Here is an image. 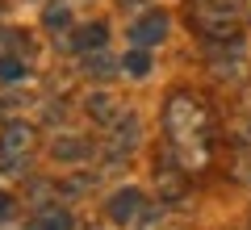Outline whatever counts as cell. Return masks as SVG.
<instances>
[{
	"instance_id": "5b68a950",
	"label": "cell",
	"mask_w": 251,
	"mask_h": 230,
	"mask_svg": "<svg viewBox=\"0 0 251 230\" xmlns=\"http://www.w3.org/2000/svg\"><path fill=\"white\" fill-rule=\"evenodd\" d=\"M126 67H130V71H147V67H151V59H147V54H130Z\"/></svg>"
},
{
	"instance_id": "7a4b0ae2",
	"label": "cell",
	"mask_w": 251,
	"mask_h": 230,
	"mask_svg": "<svg viewBox=\"0 0 251 230\" xmlns=\"http://www.w3.org/2000/svg\"><path fill=\"white\" fill-rule=\"evenodd\" d=\"M163 34H168V17H163V13H155V17H147V21H138V26H134V42L138 46L159 42Z\"/></svg>"
},
{
	"instance_id": "3957f363",
	"label": "cell",
	"mask_w": 251,
	"mask_h": 230,
	"mask_svg": "<svg viewBox=\"0 0 251 230\" xmlns=\"http://www.w3.org/2000/svg\"><path fill=\"white\" fill-rule=\"evenodd\" d=\"M134 209H138V193H130V188L117 193L113 201H109V213H113L117 222H130V218H134Z\"/></svg>"
},
{
	"instance_id": "6da1fadb",
	"label": "cell",
	"mask_w": 251,
	"mask_h": 230,
	"mask_svg": "<svg viewBox=\"0 0 251 230\" xmlns=\"http://www.w3.org/2000/svg\"><path fill=\"white\" fill-rule=\"evenodd\" d=\"M197 26L205 29V34H214V38H226V34H234V26H239V13H234L230 0H205V4L197 9Z\"/></svg>"
},
{
	"instance_id": "277c9868",
	"label": "cell",
	"mask_w": 251,
	"mask_h": 230,
	"mask_svg": "<svg viewBox=\"0 0 251 230\" xmlns=\"http://www.w3.org/2000/svg\"><path fill=\"white\" fill-rule=\"evenodd\" d=\"M75 42H80V46H88V42H105V29H100V26H88L84 34H75Z\"/></svg>"
},
{
	"instance_id": "8992f818",
	"label": "cell",
	"mask_w": 251,
	"mask_h": 230,
	"mask_svg": "<svg viewBox=\"0 0 251 230\" xmlns=\"http://www.w3.org/2000/svg\"><path fill=\"white\" fill-rule=\"evenodd\" d=\"M9 209H13V201H9V197H0V218H9Z\"/></svg>"
}]
</instances>
